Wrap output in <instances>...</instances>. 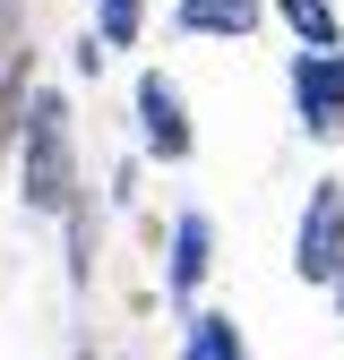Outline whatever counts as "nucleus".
I'll use <instances>...</instances> for the list:
<instances>
[{
    "label": "nucleus",
    "instance_id": "f257e3e1",
    "mask_svg": "<svg viewBox=\"0 0 344 360\" xmlns=\"http://www.w3.org/2000/svg\"><path fill=\"white\" fill-rule=\"evenodd\" d=\"M18 189L35 214H61L78 198V163H69V103L61 95H43L35 86V120H26V172H18Z\"/></svg>",
    "mask_w": 344,
    "mask_h": 360
},
{
    "label": "nucleus",
    "instance_id": "f03ea898",
    "mask_svg": "<svg viewBox=\"0 0 344 360\" xmlns=\"http://www.w3.org/2000/svg\"><path fill=\"white\" fill-rule=\"evenodd\" d=\"M293 275H301V283H336V275H344V189H336V180H319L310 214H301Z\"/></svg>",
    "mask_w": 344,
    "mask_h": 360
},
{
    "label": "nucleus",
    "instance_id": "7ed1b4c3",
    "mask_svg": "<svg viewBox=\"0 0 344 360\" xmlns=\"http://www.w3.org/2000/svg\"><path fill=\"white\" fill-rule=\"evenodd\" d=\"M293 103L310 138H336L344 129V52H301L293 60Z\"/></svg>",
    "mask_w": 344,
    "mask_h": 360
},
{
    "label": "nucleus",
    "instance_id": "20e7f679",
    "mask_svg": "<svg viewBox=\"0 0 344 360\" xmlns=\"http://www.w3.org/2000/svg\"><path fill=\"white\" fill-rule=\"evenodd\" d=\"M138 120H147V146H155L164 163H181V155H190V120H181V86H172L164 69H147V77H138Z\"/></svg>",
    "mask_w": 344,
    "mask_h": 360
},
{
    "label": "nucleus",
    "instance_id": "39448f33",
    "mask_svg": "<svg viewBox=\"0 0 344 360\" xmlns=\"http://www.w3.org/2000/svg\"><path fill=\"white\" fill-rule=\"evenodd\" d=\"M207 249H215L207 214H181V223H172V300H190L207 283Z\"/></svg>",
    "mask_w": 344,
    "mask_h": 360
},
{
    "label": "nucleus",
    "instance_id": "423d86ee",
    "mask_svg": "<svg viewBox=\"0 0 344 360\" xmlns=\"http://www.w3.org/2000/svg\"><path fill=\"white\" fill-rule=\"evenodd\" d=\"M181 26L190 34H250L258 26V0H181Z\"/></svg>",
    "mask_w": 344,
    "mask_h": 360
},
{
    "label": "nucleus",
    "instance_id": "0eeeda50",
    "mask_svg": "<svg viewBox=\"0 0 344 360\" xmlns=\"http://www.w3.org/2000/svg\"><path fill=\"white\" fill-rule=\"evenodd\" d=\"M35 103V77H26V60L9 52V60H0V146H9L18 138V112Z\"/></svg>",
    "mask_w": 344,
    "mask_h": 360
},
{
    "label": "nucleus",
    "instance_id": "6e6552de",
    "mask_svg": "<svg viewBox=\"0 0 344 360\" xmlns=\"http://www.w3.org/2000/svg\"><path fill=\"white\" fill-rule=\"evenodd\" d=\"M190 360H241L233 318H190Z\"/></svg>",
    "mask_w": 344,
    "mask_h": 360
},
{
    "label": "nucleus",
    "instance_id": "1a4fd4ad",
    "mask_svg": "<svg viewBox=\"0 0 344 360\" xmlns=\"http://www.w3.org/2000/svg\"><path fill=\"white\" fill-rule=\"evenodd\" d=\"M276 9H284L293 34H310L319 52H336V18H327V0H276Z\"/></svg>",
    "mask_w": 344,
    "mask_h": 360
},
{
    "label": "nucleus",
    "instance_id": "9d476101",
    "mask_svg": "<svg viewBox=\"0 0 344 360\" xmlns=\"http://www.w3.org/2000/svg\"><path fill=\"white\" fill-rule=\"evenodd\" d=\"M95 34L112 52H129V43H138V0H95Z\"/></svg>",
    "mask_w": 344,
    "mask_h": 360
},
{
    "label": "nucleus",
    "instance_id": "9b49d317",
    "mask_svg": "<svg viewBox=\"0 0 344 360\" xmlns=\"http://www.w3.org/2000/svg\"><path fill=\"white\" fill-rule=\"evenodd\" d=\"M9 34H18V0H0V52H9Z\"/></svg>",
    "mask_w": 344,
    "mask_h": 360
},
{
    "label": "nucleus",
    "instance_id": "f8f14e48",
    "mask_svg": "<svg viewBox=\"0 0 344 360\" xmlns=\"http://www.w3.org/2000/svg\"><path fill=\"white\" fill-rule=\"evenodd\" d=\"M336 309H344V275H336Z\"/></svg>",
    "mask_w": 344,
    "mask_h": 360
}]
</instances>
